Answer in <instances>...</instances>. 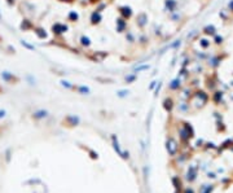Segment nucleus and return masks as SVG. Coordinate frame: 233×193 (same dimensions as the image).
<instances>
[{"instance_id":"obj_1","label":"nucleus","mask_w":233,"mask_h":193,"mask_svg":"<svg viewBox=\"0 0 233 193\" xmlns=\"http://www.w3.org/2000/svg\"><path fill=\"white\" fill-rule=\"evenodd\" d=\"M135 25L137 26V29H140L144 31L146 29V26L149 25V16L146 12H139L135 16Z\"/></svg>"},{"instance_id":"obj_2","label":"nucleus","mask_w":233,"mask_h":193,"mask_svg":"<svg viewBox=\"0 0 233 193\" xmlns=\"http://www.w3.org/2000/svg\"><path fill=\"white\" fill-rule=\"evenodd\" d=\"M51 31H52V34H53L56 38H60V37H62L64 34H66L69 31V25L64 23V22H55L53 25L51 26Z\"/></svg>"},{"instance_id":"obj_3","label":"nucleus","mask_w":233,"mask_h":193,"mask_svg":"<svg viewBox=\"0 0 233 193\" xmlns=\"http://www.w3.org/2000/svg\"><path fill=\"white\" fill-rule=\"evenodd\" d=\"M192 136H193V128H192V126L189 125V123H187V122H184L183 126L179 128V137L181 140H184V141H187V140H189Z\"/></svg>"},{"instance_id":"obj_4","label":"nucleus","mask_w":233,"mask_h":193,"mask_svg":"<svg viewBox=\"0 0 233 193\" xmlns=\"http://www.w3.org/2000/svg\"><path fill=\"white\" fill-rule=\"evenodd\" d=\"M108 56H109V53L106 51H93V52H91V53L87 55V58H90L92 62H99L100 64Z\"/></svg>"},{"instance_id":"obj_5","label":"nucleus","mask_w":233,"mask_h":193,"mask_svg":"<svg viewBox=\"0 0 233 193\" xmlns=\"http://www.w3.org/2000/svg\"><path fill=\"white\" fill-rule=\"evenodd\" d=\"M117 11H118L119 16L122 17V18L127 20V21H129V20H131L132 17H133V9H132V7H129V5H127V4L119 5V7L117 8Z\"/></svg>"},{"instance_id":"obj_6","label":"nucleus","mask_w":233,"mask_h":193,"mask_svg":"<svg viewBox=\"0 0 233 193\" xmlns=\"http://www.w3.org/2000/svg\"><path fill=\"white\" fill-rule=\"evenodd\" d=\"M163 11L167 14L179 11V2L177 0H163Z\"/></svg>"},{"instance_id":"obj_7","label":"nucleus","mask_w":233,"mask_h":193,"mask_svg":"<svg viewBox=\"0 0 233 193\" xmlns=\"http://www.w3.org/2000/svg\"><path fill=\"white\" fill-rule=\"evenodd\" d=\"M221 61H223V58L219 55H210L209 58L206 60V65L209 66L210 69H212V70H216L220 66Z\"/></svg>"},{"instance_id":"obj_8","label":"nucleus","mask_w":233,"mask_h":193,"mask_svg":"<svg viewBox=\"0 0 233 193\" xmlns=\"http://www.w3.org/2000/svg\"><path fill=\"white\" fill-rule=\"evenodd\" d=\"M128 30V21L122 18V17H117L115 18V31L117 34H124Z\"/></svg>"},{"instance_id":"obj_9","label":"nucleus","mask_w":233,"mask_h":193,"mask_svg":"<svg viewBox=\"0 0 233 193\" xmlns=\"http://www.w3.org/2000/svg\"><path fill=\"white\" fill-rule=\"evenodd\" d=\"M111 141H113V148H114V151H115L120 157H122L123 160H128L129 153L126 152V151H123V149L120 148V145H119V143H118V139H117L115 135H111Z\"/></svg>"},{"instance_id":"obj_10","label":"nucleus","mask_w":233,"mask_h":193,"mask_svg":"<svg viewBox=\"0 0 233 193\" xmlns=\"http://www.w3.org/2000/svg\"><path fill=\"white\" fill-rule=\"evenodd\" d=\"M102 20H104V16H102L101 12H99L96 9H93L91 12V14H90V23H91V26H99L102 22Z\"/></svg>"},{"instance_id":"obj_11","label":"nucleus","mask_w":233,"mask_h":193,"mask_svg":"<svg viewBox=\"0 0 233 193\" xmlns=\"http://www.w3.org/2000/svg\"><path fill=\"white\" fill-rule=\"evenodd\" d=\"M181 88H183V81H181L179 77H175L174 79L170 81V83H168V91H171V92H179Z\"/></svg>"},{"instance_id":"obj_12","label":"nucleus","mask_w":233,"mask_h":193,"mask_svg":"<svg viewBox=\"0 0 233 193\" xmlns=\"http://www.w3.org/2000/svg\"><path fill=\"white\" fill-rule=\"evenodd\" d=\"M64 123L67 127H75V126H78L80 123V118L78 116H74V114H69V116L65 117Z\"/></svg>"},{"instance_id":"obj_13","label":"nucleus","mask_w":233,"mask_h":193,"mask_svg":"<svg viewBox=\"0 0 233 193\" xmlns=\"http://www.w3.org/2000/svg\"><path fill=\"white\" fill-rule=\"evenodd\" d=\"M177 143H176V140L174 137H167L166 140V149H167V152L171 154V156H175V153L177 152Z\"/></svg>"},{"instance_id":"obj_14","label":"nucleus","mask_w":233,"mask_h":193,"mask_svg":"<svg viewBox=\"0 0 233 193\" xmlns=\"http://www.w3.org/2000/svg\"><path fill=\"white\" fill-rule=\"evenodd\" d=\"M149 42H150V38H149V35L148 34H145V32H140L139 35H137V43L136 44L141 47V48H146L149 46Z\"/></svg>"},{"instance_id":"obj_15","label":"nucleus","mask_w":233,"mask_h":193,"mask_svg":"<svg viewBox=\"0 0 233 193\" xmlns=\"http://www.w3.org/2000/svg\"><path fill=\"white\" fill-rule=\"evenodd\" d=\"M210 53H207L205 51H193V60L194 62H206V60L209 58Z\"/></svg>"},{"instance_id":"obj_16","label":"nucleus","mask_w":233,"mask_h":193,"mask_svg":"<svg viewBox=\"0 0 233 193\" xmlns=\"http://www.w3.org/2000/svg\"><path fill=\"white\" fill-rule=\"evenodd\" d=\"M179 92H180V97L184 101H189L192 97V95H193V88L191 86H187V87L183 86V88H181Z\"/></svg>"},{"instance_id":"obj_17","label":"nucleus","mask_w":233,"mask_h":193,"mask_svg":"<svg viewBox=\"0 0 233 193\" xmlns=\"http://www.w3.org/2000/svg\"><path fill=\"white\" fill-rule=\"evenodd\" d=\"M218 29H216V26L212 25V23H209V25H206L205 27L202 29V34L205 35V37H209V38H212L214 35H216L218 32Z\"/></svg>"},{"instance_id":"obj_18","label":"nucleus","mask_w":233,"mask_h":193,"mask_svg":"<svg viewBox=\"0 0 233 193\" xmlns=\"http://www.w3.org/2000/svg\"><path fill=\"white\" fill-rule=\"evenodd\" d=\"M197 42H198V46H200V48L202 51H207L212 44V40H210L209 37H201V38L197 39Z\"/></svg>"},{"instance_id":"obj_19","label":"nucleus","mask_w":233,"mask_h":193,"mask_svg":"<svg viewBox=\"0 0 233 193\" xmlns=\"http://www.w3.org/2000/svg\"><path fill=\"white\" fill-rule=\"evenodd\" d=\"M162 105H163V109H165L167 113H172V110H174V108H175V101L171 96H167V97H165V100H163Z\"/></svg>"},{"instance_id":"obj_20","label":"nucleus","mask_w":233,"mask_h":193,"mask_svg":"<svg viewBox=\"0 0 233 193\" xmlns=\"http://www.w3.org/2000/svg\"><path fill=\"white\" fill-rule=\"evenodd\" d=\"M124 39L127 42V44H129V46H135L137 43V37L132 30H127L124 32Z\"/></svg>"},{"instance_id":"obj_21","label":"nucleus","mask_w":233,"mask_h":193,"mask_svg":"<svg viewBox=\"0 0 233 193\" xmlns=\"http://www.w3.org/2000/svg\"><path fill=\"white\" fill-rule=\"evenodd\" d=\"M79 46L82 47V48H84V49H88V48H91V46H92V40H91V38L88 37V35H80L79 37Z\"/></svg>"},{"instance_id":"obj_22","label":"nucleus","mask_w":233,"mask_h":193,"mask_svg":"<svg viewBox=\"0 0 233 193\" xmlns=\"http://www.w3.org/2000/svg\"><path fill=\"white\" fill-rule=\"evenodd\" d=\"M176 77H179L183 82H188L189 78H191V70H189V67H181L180 66V70H179Z\"/></svg>"},{"instance_id":"obj_23","label":"nucleus","mask_w":233,"mask_h":193,"mask_svg":"<svg viewBox=\"0 0 233 193\" xmlns=\"http://www.w3.org/2000/svg\"><path fill=\"white\" fill-rule=\"evenodd\" d=\"M2 79L7 83H13V82H18V78H17L13 73L11 72H7V70H4V72L2 73Z\"/></svg>"},{"instance_id":"obj_24","label":"nucleus","mask_w":233,"mask_h":193,"mask_svg":"<svg viewBox=\"0 0 233 193\" xmlns=\"http://www.w3.org/2000/svg\"><path fill=\"white\" fill-rule=\"evenodd\" d=\"M149 69H150V64H145V62H143V61H140V62H137V65L133 66L132 70H133V73L139 74L141 72H148Z\"/></svg>"},{"instance_id":"obj_25","label":"nucleus","mask_w":233,"mask_h":193,"mask_svg":"<svg viewBox=\"0 0 233 193\" xmlns=\"http://www.w3.org/2000/svg\"><path fill=\"white\" fill-rule=\"evenodd\" d=\"M183 18H184V14L181 13L180 11H176V12H174V13H170V14H168V20H170L171 22H174V23L181 22V21H183Z\"/></svg>"},{"instance_id":"obj_26","label":"nucleus","mask_w":233,"mask_h":193,"mask_svg":"<svg viewBox=\"0 0 233 193\" xmlns=\"http://www.w3.org/2000/svg\"><path fill=\"white\" fill-rule=\"evenodd\" d=\"M32 30H34V32H35V35H36V37H38L39 39L44 40V39H47V38H48V32L46 31V29H44V27H40V26H36V27H34Z\"/></svg>"},{"instance_id":"obj_27","label":"nucleus","mask_w":233,"mask_h":193,"mask_svg":"<svg viewBox=\"0 0 233 193\" xmlns=\"http://www.w3.org/2000/svg\"><path fill=\"white\" fill-rule=\"evenodd\" d=\"M48 117V111L44 110V109H39V110H35L32 113V118L36 119V121H41Z\"/></svg>"},{"instance_id":"obj_28","label":"nucleus","mask_w":233,"mask_h":193,"mask_svg":"<svg viewBox=\"0 0 233 193\" xmlns=\"http://www.w3.org/2000/svg\"><path fill=\"white\" fill-rule=\"evenodd\" d=\"M67 21L69 22H71V23H76L78 21H79V18H80V16H79V13H78L76 11H70L67 13Z\"/></svg>"},{"instance_id":"obj_29","label":"nucleus","mask_w":233,"mask_h":193,"mask_svg":"<svg viewBox=\"0 0 233 193\" xmlns=\"http://www.w3.org/2000/svg\"><path fill=\"white\" fill-rule=\"evenodd\" d=\"M181 44H183V40H181V39H175V40L170 42V44L166 46V49H167V51H168V49L177 51V49L181 47Z\"/></svg>"},{"instance_id":"obj_30","label":"nucleus","mask_w":233,"mask_h":193,"mask_svg":"<svg viewBox=\"0 0 233 193\" xmlns=\"http://www.w3.org/2000/svg\"><path fill=\"white\" fill-rule=\"evenodd\" d=\"M191 73H193L194 75H200L202 73H205V66L202 65V62H194V69H189Z\"/></svg>"},{"instance_id":"obj_31","label":"nucleus","mask_w":233,"mask_h":193,"mask_svg":"<svg viewBox=\"0 0 233 193\" xmlns=\"http://www.w3.org/2000/svg\"><path fill=\"white\" fill-rule=\"evenodd\" d=\"M20 29H21L22 31H29V30H32V29H34V25H32V22H31L30 20L25 18V20H22V22H21V25H20Z\"/></svg>"},{"instance_id":"obj_32","label":"nucleus","mask_w":233,"mask_h":193,"mask_svg":"<svg viewBox=\"0 0 233 193\" xmlns=\"http://www.w3.org/2000/svg\"><path fill=\"white\" fill-rule=\"evenodd\" d=\"M74 91L79 95H91V92H92L88 86H75Z\"/></svg>"},{"instance_id":"obj_33","label":"nucleus","mask_w":233,"mask_h":193,"mask_svg":"<svg viewBox=\"0 0 233 193\" xmlns=\"http://www.w3.org/2000/svg\"><path fill=\"white\" fill-rule=\"evenodd\" d=\"M136 79H137V74L136 73H128L126 77H124V83L126 84H132V83H135L136 82Z\"/></svg>"},{"instance_id":"obj_34","label":"nucleus","mask_w":233,"mask_h":193,"mask_svg":"<svg viewBox=\"0 0 233 193\" xmlns=\"http://www.w3.org/2000/svg\"><path fill=\"white\" fill-rule=\"evenodd\" d=\"M223 97H224V92H223V91H220V90H215V91H214V93H212V100L216 102V104H220V101L223 100Z\"/></svg>"},{"instance_id":"obj_35","label":"nucleus","mask_w":233,"mask_h":193,"mask_svg":"<svg viewBox=\"0 0 233 193\" xmlns=\"http://www.w3.org/2000/svg\"><path fill=\"white\" fill-rule=\"evenodd\" d=\"M153 32H154V35H155L157 38H159V39L163 38V30H162V26H161V25H157V23H155V25L153 26Z\"/></svg>"},{"instance_id":"obj_36","label":"nucleus","mask_w":233,"mask_h":193,"mask_svg":"<svg viewBox=\"0 0 233 193\" xmlns=\"http://www.w3.org/2000/svg\"><path fill=\"white\" fill-rule=\"evenodd\" d=\"M206 86H207V88H209L210 91H215L216 90V87H218V83L214 81V78L210 77V78H207V81H206Z\"/></svg>"},{"instance_id":"obj_37","label":"nucleus","mask_w":233,"mask_h":193,"mask_svg":"<svg viewBox=\"0 0 233 193\" xmlns=\"http://www.w3.org/2000/svg\"><path fill=\"white\" fill-rule=\"evenodd\" d=\"M108 2H105V0H101L100 3H97L96 5H95V9L96 11H99V12H104V11H106V8H108Z\"/></svg>"},{"instance_id":"obj_38","label":"nucleus","mask_w":233,"mask_h":193,"mask_svg":"<svg viewBox=\"0 0 233 193\" xmlns=\"http://www.w3.org/2000/svg\"><path fill=\"white\" fill-rule=\"evenodd\" d=\"M60 84H61L64 88H66V90H71V91L75 90V84L71 83V82H69V81H66V79H61V81H60Z\"/></svg>"},{"instance_id":"obj_39","label":"nucleus","mask_w":233,"mask_h":193,"mask_svg":"<svg viewBox=\"0 0 233 193\" xmlns=\"http://www.w3.org/2000/svg\"><path fill=\"white\" fill-rule=\"evenodd\" d=\"M189 102H187V101H183V102H180L179 105H177V110L179 111H181V113H187V111H189Z\"/></svg>"},{"instance_id":"obj_40","label":"nucleus","mask_w":233,"mask_h":193,"mask_svg":"<svg viewBox=\"0 0 233 193\" xmlns=\"http://www.w3.org/2000/svg\"><path fill=\"white\" fill-rule=\"evenodd\" d=\"M128 95H129V91L127 88H122V90L117 91V97L118 99H126V97H128Z\"/></svg>"},{"instance_id":"obj_41","label":"nucleus","mask_w":233,"mask_h":193,"mask_svg":"<svg viewBox=\"0 0 233 193\" xmlns=\"http://www.w3.org/2000/svg\"><path fill=\"white\" fill-rule=\"evenodd\" d=\"M212 43L215 46H221L224 43V38L221 37V35L216 34V35H214V37H212Z\"/></svg>"},{"instance_id":"obj_42","label":"nucleus","mask_w":233,"mask_h":193,"mask_svg":"<svg viewBox=\"0 0 233 193\" xmlns=\"http://www.w3.org/2000/svg\"><path fill=\"white\" fill-rule=\"evenodd\" d=\"M192 61H193V58L192 57H189V56H187L183 61H181V64H180V66L181 67H189V65L192 64Z\"/></svg>"},{"instance_id":"obj_43","label":"nucleus","mask_w":233,"mask_h":193,"mask_svg":"<svg viewBox=\"0 0 233 193\" xmlns=\"http://www.w3.org/2000/svg\"><path fill=\"white\" fill-rule=\"evenodd\" d=\"M21 44H22V47H25L26 49H29V51H35V47H34L32 44H30L29 42H26V40H21Z\"/></svg>"},{"instance_id":"obj_44","label":"nucleus","mask_w":233,"mask_h":193,"mask_svg":"<svg viewBox=\"0 0 233 193\" xmlns=\"http://www.w3.org/2000/svg\"><path fill=\"white\" fill-rule=\"evenodd\" d=\"M198 34H200V32H198V30H193V31H191V32L187 35V38H188L189 40H192V39H194V38L198 37Z\"/></svg>"},{"instance_id":"obj_45","label":"nucleus","mask_w":233,"mask_h":193,"mask_svg":"<svg viewBox=\"0 0 233 193\" xmlns=\"http://www.w3.org/2000/svg\"><path fill=\"white\" fill-rule=\"evenodd\" d=\"M162 86H163V83L162 82H158V84H157V87L154 88V96L157 97V96L159 95V92H161V88H162Z\"/></svg>"},{"instance_id":"obj_46","label":"nucleus","mask_w":233,"mask_h":193,"mask_svg":"<svg viewBox=\"0 0 233 193\" xmlns=\"http://www.w3.org/2000/svg\"><path fill=\"white\" fill-rule=\"evenodd\" d=\"M96 79L99 82H102V83H113V79H111V78H101V77H97Z\"/></svg>"},{"instance_id":"obj_47","label":"nucleus","mask_w":233,"mask_h":193,"mask_svg":"<svg viewBox=\"0 0 233 193\" xmlns=\"http://www.w3.org/2000/svg\"><path fill=\"white\" fill-rule=\"evenodd\" d=\"M227 13H229V12H228V9H223V11H220V13H219V16L221 17V18H223L224 21H227V20H228Z\"/></svg>"},{"instance_id":"obj_48","label":"nucleus","mask_w":233,"mask_h":193,"mask_svg":"<svg viewBox=\"0 0 233 193\" xmlns=\"http://www.w3.org/2000/svg\"><path fill=\"white\" fill-rule=\"evenodd\" d=\"M227 9L231 14H233V0H229L228 4H227Z\"/></svg>"},{"instance_id":"obj_49","label":"nucleus","mask_w":233,"mask_h":193,"mask_svg":"<svg viewBox=\"0 0 233 193\" xmlns=\"http://www.w3.org/2000/svg\"><path fill=\"white\" fill-rule=\"evenodd\" d=\"M157 84H158V81H152V83H150L149 87H148L149 91H154V88L157 87Z\"/></svg>"},{"instance_id":"obj_50","label":"nucleus","mask_w":233,"mask_h":193,"mask_svg":"<svg viewBox=\"0 0 233 193\" xmlns=\"http://www.w3.org/2000/svg\"><path fill=\"white\" fill-rule=\"evenodd\" d=\"M26 78H27V81L30 82V84H35V78H34L32 75H30V74H29V75L26 77Z\"/></svg>"},{"instance_id":"obj_51","label":"nucleus","mask_w":233,"mask_h":193,"mask_svg":"<svg viewBox=\"0 0 233 193\" xmlns=\"http://www.w3.org/2000/svg\"><path fill=\"white\" fill-rule=\"evenodd\" d=\"M60 3H65V4H73V3H75L76 0H58Z\"/></svg>"},{"instance_id":"obj_52","label":"nucleus","mask_w":233,"mask_h":193,"mask_svg":"<svg viewBox=\"0 0 233 193\" xmlns=\"http://www.w3.org/2000/svg\"><path fill=\"white\" fill-rule=\"evenodd\" d=\"M176 60H177V56H174V58H172V61H171V67H174L175 65H176Z\"/></svg>"},{"instance_id":"obj_53","label":"nucleus","mask_w":233,"mask_h":193,"mask_svg":"<svg viewBox=\"0 0 233 193\" xmlns=\"http://www.w3.org/2000/svg\"><path fill=\"white\" fill-rule=\"evenodd\" d=\"M101 2V0H90V4L91 5H96L97 3H100Z\"/></svg>"},{"instance_id":"obj_54","label":"nucleus","mask_w":233,"mask_h":193,"mask_svg":"<svg viewBox=\"0 0 233 193\" xmlns=\"http://www.w3.org/2000/svg\"><path fill=\"white\" fill-rule=\"evenodd\" d=\"M5 116V110H0V118H3Z\"/></svg>"},{"instance_id":"obj_55","label":"nucleus","mask_w":233,"mask_h":193,"mask_svg":"<svg viewBox=\"0 0 233 193\" xmlns=\"http://www.w3.org/2000/svg\"><path fill=\"white\" fill-rule=\"evenodd\" d=\"M82 2H83V5H84V4H85V5L90 4V0H82Z\"/></svg>"},{"instance_id":"obj_56","label":"nucleus","mask_w":233,"mask_h":193,"mask_svg":"<svg viewBox=\"0 0 233 193\" xmlns=\"http://www.w3.org/2000/svg\"><path fill=\"white\" fill-rule=\"evenodd\" d=\"M110 2H113V0H110Z\"/></svg>"}]
</instances>
